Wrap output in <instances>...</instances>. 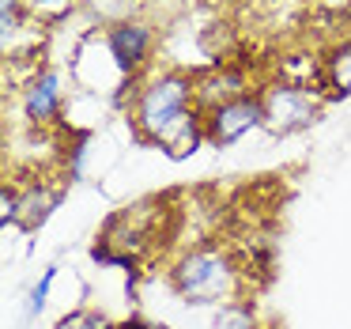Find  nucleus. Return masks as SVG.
<instances>
[{
  "instance_id": "1",
  "label": "nucleus",
  "mask_w": 351,
  "mask_h": 329,
  "mask_svg": "<svg viewBox=\"0 0 351 329\" xmlns=\"http://www.w3.org/2000/svg\"><path fill=\"white\" fill-rule=\"evenodd\" d=\"M132 129L144 144L167 148L174 159H185L204 140V114L197 106V80L185 72H155L132 95Z\"/></svg>"
},
{
  "instance_id": "10",
  "label": "nucleus",
  "mask_w": 351,
  "mask_h": 329,
  "mask_svg": "<svg viewBox=\"0 0 351 329\" xmlns=\"http://www.w3.org/2000/svg\"><path fill=\"white\" fill-rule=\"evenodd\" d=\"M53 280H57V265H49L46 273H42V280L34 284L31 299H27V318H34V314H42V306H46L49 291H53Z\"/></svg>"
},
{
  "instance_id": "2",
  "label": "nucleus",
  "mask_w": 351,
  "mask_h": 329,
  "mask_svg": "<svg viewBox=\"0 0 351 329\" xmlns=\"http://www.w3.org/2000/svg\"><path fill=\"white\" fill-rule=\"evenodd\" d=\"M170 284H174V291L185 303L227 306V303H238V299H242L245 284H250V269L234 258V250L204 242V246L185 250L182 258L174 261Z\"/></svg>"
},
{
  "instance_id": "8",
  "label": "nucleus",
  "mask_w": 351,
  "mask_h": 329,
  "mask_svg": "<svg viewBox=\"0 0 351 329\" xmlns=\"http://www.w3.org/2000/svg\"><path fill=\"white\" fill-rule=\"evenodd\" d=\"M215 329H257V321H253L250 303H245V299H238V303L219 306V318H215Z\"/></svg>"
},
{
  "instance_id": "11",
  "label": "nucleus",
  "mask_w": 351,
  "mask_h": 329,
  "mask_svg": "<svg viewBox=\"0 0 351 329\" xmlns=\"http://www.w3.org/2000/svg\"><path fill=\"white\" fill-rule=\"evenodd\" d=\"M69 8H72V0H27V12H31V16H38L42 23L61 19Z\"/></svg>"
},
{
  "instance_id": "5",
  "label": "nucleus",
  "mask_w": 351,
  "mask_h": 329,
  "mask_svg": "<svg viewBox=\"0 0 351 329\" xmlns=\"http://www.w3.org/2000/svg\"><path fill=\"white\" fill-rule=\"evenodd\" d=\"M106 46L114 54L117 69L129 80H136V72L152 61V46H155V31L140 19H117L106 31Z\"/></svg>"
},
{
  "instance_id": "4",
  "label": "nucleus",
  "mask_w": 351,
  "mask_h": 329,
  "mask_svg": "<svg viewBox=\"0 0 351 329\" xmlns=\"http://www.w3.org/2000/svg\"><path fill=\"white\" fill-rule=\"evenodd\" d=\"M253 129H261V95H242L204 114V140L215 148L238 144Z\"/></svg>"
},
{
  "instance_id": "3",
  "label": "nucleus",
  "mask_w": 351,
  "mask_h": 329,
  "mask_svg": "<svg viewBox=\"0 0 351 329\" xmlns=\"http://www.w3.org/2000/svg\"><path fill=\"white\" fill-rule=\"evenodd\" d=\"M261 95V129H268L272 137H291V133L306 129L321 117V87L295 84V80H276Z\"/></svg>"
},
{
  "instance_id": "12",
  "label": "nucleus",
  "mask_w": 351,
  "mask_h": 329,
  "mask_svg": "<svg viewBox=\"0 0 351 329\" xmlns=\"http://www.w3.org/2000/svg\"><path fill=\"white\" fill-rule=\"evenodd\" d=\"M117 329H162V326H147V321H140V318H129V321H121Z\"/></svg>"
},
{
  "instance_id": "6",
  "label": "nucleus",
  "mask_w": 351,
  "mask_h": 329,
  "mask_svg": "<svg viewBox=\"0 0 351 329\" xmlns=\"http://www.w3.org/2000/svg\"><path fill=\"white\" fill-rule=\"evenodd\" d=\"M64 106V87H61V72L42 69L34 72V80L23 87V117L34 129H49L61 117Z\"/></svg>"
},
{
  "instance_id": "9",
  "label": "nucleus",
  "mask_w": 351,
  "mask_h": 329,
  "mask_svg": "<svg viewBox=\"0 0 351 329\" xmlns=\"http://www.w3.org/2000/svg\"><path fill=\"white\" fill-rule=\"evenodd\" d=\"M57 329H117V326L99 310H72L57 321Z\"/></svg>"
},
{
  "instance_id": "7",
  "label": "nucleus",
  "mask_w": 351,
  "mask_h": 329,
  "mask_svg": "<svg viewBox=\"0 0 351 329\" xmlns=\"http://www.w3.org/2000/svg\"><path fill=\"white\" fill-rule=\"evenodd\" d=\"M317 87H321L325 99H348L351 95V38L336 42V46L321 57Z\"/></svg>"
}]
</instances>
